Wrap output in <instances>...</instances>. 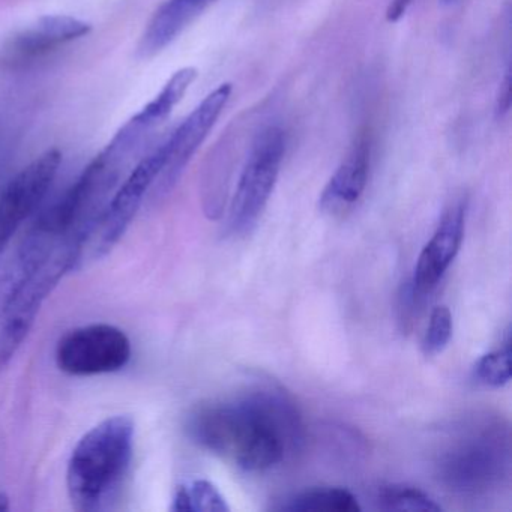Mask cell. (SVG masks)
I'll return each mask as SVG.
<instances>
[{
    "label": "cell",
    "mask_w": 512,
    "mask_h": 512,
    "mask_svg": "<svg viewBox=\"0 0 512 512\" xmlns=\"http://www.w3.org/2000/svg\"><path fill=\"white\" fill-rule=\"evenodd\" d=\"M443 487L461 496L497 490L511 473V434L497 416L473 415L451 428L434 460Z\"/></svg>",
    "instance_id": "2"
},
{
    "label": "cell",
    "mask_w": 512,
    "mask_h": 512,
    "mask_svg": "<svg viewBox=\"0 0 512 512\" xmlns=\"http://www.w3.org/2000/svg\"><path fill=\"white\" fill-rule=\"evenodd\" d=\"M473 379L487 388H502L511 380V337L506 331L500 349L485 353L473 365Z\"/></svg>",
    "instance_id": "16"
},
{
    "label": "cell",
    "mask_w": 512,
    "mask_h": 512,
    "mask_svg": "<svg viewBox=\"0 0 512 512\" xmlns=\"http://www.w3.org/2000/svg\"><path fill=\"white\" fill-rule=\"evenodd\" d=\"M466 227V202L458 200L448 206L434 230L433 236L422 248L415 272L409 281L410 289L421 301L439 286L445 272L454 262L463 244Z\"/></svg>",
    "instance_id": "10"
},
{
    "label": "cell",
    "mask_w": 512,
    "mask_h": 512,
    "mask_svg": "<svg viewBox=\"0 0 512 512\" xmlns=\"http://www.w3.org/2000/svg\"><path fill=\"white\" fill-rule=\"evenodd\" d=\"M454 331L451 310L446 305H439L431 311L427 331L422 338V352L427 356H436L448 347Z\"/></svg>",
    "instance_id": "17"
},
{
    "label": "cell",
    "mask_w": 512,
    "mask_h": 512,
    "mask_svg": "<svg viewBox=\"0 0 512 512\" xmlns=\"http://www.w3.org/2000/svg\"><path fill=\"white\" fill-rule=\"evenodd\" d=\"M89 31L91 25L74 17H43L8 44L7 56L11 61H28L46 55L71 41L79 40L88 35Z\"/></svg>",
    "instance_id": "12"
},
{
    "label": "cell",
    "mask_w": 512,
    "mask_h": 512,
    "mask_svg": "<svg viewBox=\"0 0 512 512\" xmlns=\"http://www.w3.org/2000/svg\"><path fill=\"white\" fill-rule=\"evenodd\" d=\"M509 74H511L509 70H506L505 77L500 82L499 94H497L496 113L500 118H503L511 109V76Z\"/></svg>",
    "instance_id": "19"
},
{
    "label": "cell",
    "mask_w": 512,
    "mask_h": 512,
    "mask_svg": "<svg viewBox=\"0 0 512 512\" xmlns=\"http://www.w3.org/2000/svg\"><path fill=\"white\" fill-rule=\"evenodd\" d=\"M373 142L365 131L358 136L343 163L335 170L320 196V208L331 215H343L361 200L370 178Z\"/></svg>",
    "instance_id": "11"
},
{
    "label": "cell",
    "mask_w": 512,
    "mask_h": 512,
    "mask_svg": "<svg viewBox=\"0 0 512 512\" xmlns=\"http://www.w3.org/2000/svg\"><path fill=\"white\" fill-rule=\"evenodd\" d=\"M131 359V341L122 329L94 323L73 329L59 340L56 364L71 376L121 371Z\"/></svg>",
    "instance_id": "7"
},
{
    "label": "cell",
    "mask_w": 512,
    "mask_h": 512,
    "mask_svg": "<svg viewBox=\"0 0 512 512\" xmlns=\"http://www.w3.org/2000/svg\"><path fill=\"white\" fill-rule=\"evenodd\" d=\"M278 509L292 512H359L361 505L355 494L346 488L317 487L295 494Z\"/></svg>",
    "instance_id": "13"
},
{
    "label": "cell",
    "mask_w": 512,
    "mask_h": 512,
    "mask_svg": "<svg viewBox=\"0 0 512 512\" xmlns=\"http://www.w3.org/2000/svg\"><path fill=\"white\" fill-rule=\"evenodd\" d=\"M196 445L245 472L274 469L298 454L305 427L295 401L274 385L200 404L187 419Z\"/></svg>",
    "instance_id": "1"
},
{
    "label": "cell",
    "mask_w": 512,
    "mask_h": 512,
    "mask_svg": "<svg viewBox=\"0 0 512 512\" xmlns=\"http://www.w3.org/2000/svg\"><path fill=\"white\" fill-rule=\"evenodd\" d=\"M232 85L223 83L212 91L187 119L176 128L175 133L164 140V166L154 184V196L163 197L173 190L191 158L199 151L212 128L217 124L224 107L232 95Z\"/></svg>",
    "instance_id": "8"
},
{
    "label": "cell",
    "mask_w": 512,
    "mask_h": 512,
    "mask_svg": "<svg viewBox=\"0 0 512 512\" xmlns=\"http://www.w3.org/2000/svg\"><path fill=\"white\" fill-rule=\"evenodd\" d=\"M79 254L76 244L64 242L49 259L26 275L4 316L0 317V371L10 364L25 343L50 293L68 271L77 268Z\"/></svg>",
    "instance_id": "4"
},
{
    "label": "cell",
    "mask_w": 512,
    "mask_h": 512,
    "mask_svg": "<svg viewBox=\"0 0 512 512\" xmlns=\"http://www.w3.org/2000/svg\"><path fill=\"white\" fill-rule=\"evenodd\" d=\"M29 272L31 268L20 256L19 251L5 260H0V317L4 316L8 304Z\"/></svg>",
    "instance_id": "18"
},
{
    "label": "cell",
    "mask_w": 512,
    "mask_h": 512,
    "mask_svg": "<svg viewBox=\"0 0 512 512\" xmlns=\"http://www.w3.org/2000/svg\"><path fill=\"white\" fill-rule=\"evenodd\" d=\"M10 508V500L4 493H0V512L7 511Z\"/></svg>",
    "instance_id": "21"
},
{
    "label": "cell",
    "mask_w": 512,
    "mask_h": 512,
    "mask_svg": "<svg viewBox=\"0 0 512 512\" xmlns=\"http://www.w3.org/2000/svg\"><path fill=\"white\" fill-rule=\"evenodd\" d=\"M410 4H412V0H391L388 11H386V19L389 22H398L406 14Z\"/></svg>",
    "instance_id": "20"
},
{
    "label": "cell",
    "mask_w": 512,
    "mask_h": 512,
    "mask_svg": "<svg viewBox=\"0 0 512 512\" xmlns=\"http://www.w3.org/2000/svg\"><path fill=\"white\" fill-rule=\"evenodd\" d=\"M164 142L130 170L80 247L79 266L103 259L121 241L164 166Z\"/></svg>",
    "instance_id": "6"
},
{
    "label": "cell",
    "mask_w": 512,
    "mask_h": 512,
    "mask_svg": "<svg viewBox=\"0 0 512 512\" xmlns=\"http://www.w3.org/2000/svg\"><path fill=\"white\" fill-rule=\"evenodd\" d=\"M440 2H442V4L449 5L454 4L455 0H440Z\"/></svg>",
    "instance_id": "22"
},
{
    "label": "cell",
    "mask_w": 512,
    "mask_h": 512,
    "mask_svg": "<svg viewBox=\"0 0 512 512\" xmlns=\"http://www.w3.org/2000/svg\"><path fill=\"white\" fill-rule=\"evenodd\" d=\"M61 163V152L50 149L14 176L0 193V256L49 193Z\"/></svg>",
    "instance_id": "9"
},
{
    "label": "cell",
    "mask_w": 512,
    "mask_h": 512,
    "mask_svg": "<svg viewBox=\"0 0 512 512\" xmlns=\"http://www.w3.org/2000/svg\"><path fill=\"white\" fill-rule=\"evenodd\" d=\"M377 506L385 511H442V506L421 488L406 484H388L376 493Z\"/></svg>",
    "instance_id": "15"
},
{
    "label": "cell",
    "mask_w": 512,
    "mask_h": 512,
    "mask_svg": "<svg viewBox=\"0 0 512 512\" xmlns=\"http://www.w3.org/2000/svg\"><path fill=\"white\" fill-rule=\"evenodd\" d=\"M284 154L286 134L281 128H266L254 140L230 205L229 230L233 235H247L257 226L274 193Z\"/></svg>",
    "instance_id": "5"
},
{
    "label": "cell",
    "mask_w": 512,
    "mask_h": 512,
    "mask_svg": "<svg viewBox=\"0 0 512 512\" xmlns=\"http://www.w3.org/2000/svg\"><path fill=\"white\" fill-rule=\"evenodd\" d=\"M136 427L130 416L104 419L71 452L67 490L74 509L106 511L121 493L133 460Z\"/></svg>",
    "instance_id": "3"
},
{
    "label": "cell",
    "mask_w": 512,
    "mask_h": 512,
    "mask_svg": "<svg viewBox=\"0 0 512 512\" xmlns=\"http://www.w3.org/2000/svg\"><path fill=\"white\" fill-rule=\"evenodd\" d=\"M172 511L229 512L230 506L212 482L194 479L176 488Z\"/></svg>",
    "instance_id": "14"
}]
</instances>
